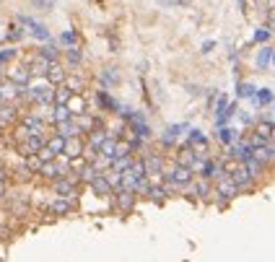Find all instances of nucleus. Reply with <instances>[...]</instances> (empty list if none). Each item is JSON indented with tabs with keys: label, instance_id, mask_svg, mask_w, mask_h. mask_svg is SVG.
<instances>
[{
	"label": "nucleus",
	"instance_id": "obj_1",
	"mask_svg": "<svg viewBox=\"0 0 275 262\" xmlns=\"http://www.w3.org/2000/svg\"><path fill=\"white\" fill-rule=\"evenodd\" d=\"M55 88L44 75H34L29 86H26V101L34 107H39V104H55Z\"/></svg>",
	"mask_w": 275,
	"mask_h": 262
},
{
	"label": "nucleus",
	"instance_id": "obj_2",
	"mask_svg": "<svg viewBox=\"0 0 275 262\" xmlns=\"http://www.w3.org/2000/svg\"><path fill=\"white\" fill-rule=\"evenodd\" d=\"M195 179V172L187 166H179V164H166V172H164V185L169 187V192H185Z\"/></svg>",
	"mask_w": 275,
	"mask_h": 262
},
{
	"label": "nucleus",
	"instance_id": "obj_3",
	"mask_svg": "<svg viewBox=\"0 0 275 262\" xmlns=\"http://www.w3.org/2000/svg\"><path fill=\"white\" fill-rule=\"evenodd\" d=\"M109 205H112V210L114 213H120V215H130L135 210V205H138V195L133 190H125V187H117L112 192V197H109Z\"/></svg>",
	"mask_w": 275,
	"mask_h": 262
},
{
	"label": "nucleus",
	"instance_id": "obj_4",
	"mask_svg": "<svg viewBox=\"0 0 275 262\" xmlns=\"http://www.w3.org/2000/svg\"><path fill=\"white\" fill-rule=\"evenodd\" d=\"M185 132H190V125L187 122H177V125H169V128H164V132L158 135V145L166 148V151H171V148H177L179 138Z\"/></svg>",
	"mask_w": 275,
	"mask_h": 262
},
{
	"label": "nucleus",
	"instance_id": "obj_5",
	"mask_svg": "<svg viewBox=\"0 0 275 262\" xmlns=\"http://www.w3.org/2000/svg\"><path fill=\"white\" fill-rule=\"evenodd\" d=\"M185 143H187L198 156H213V153H210V138H208V135H205L200 128H190Z\"/></svg>",
	"mask_w": 275,
	"mask_h": 262
},
{
	"label": "nucleus",
	"instance_id": "obj_6",
	"mask_svg": "<svg viewBox=\"0 0 275 262\" xmlns=\"http://www.w3.org/2000/svg\"><path fill=\"white\" fill-rule=\"evenodd\" d=\"M78 210V200L73 197H63V195H52L50 205H47V213L52 218H60V215H70Z\"/></svg>",
	"mask_w": 275,
	"mask_h": 262
},
{
	"label": "nucleus",
	"instance_id": "obj_7",
	"mask_svg": "<svg viewBox=\"0 0 275 262\" xmlns=\"http://www.w3.org/2000/svg\"><path fill=\"white\" fill-rule=\"evenodd\" d=\"M228 177L236 182V187L242 190V192H252V190L257 187V179L247 172V166H244V164H236L231 172H228Z\"/></svg>",
	"mask_w": 275,
	"mask_h": 262
},
{
	"label": "nucleus",
	"instance_id": "obj_8",
	"mask_svg": "<svg viewBox=\"0 0 275 262\" xmlns=\"http://www.w3.org/2000/svg\"><path fill=\"white\" fill-rule=\"evenodd\" d=\"M125 125H128V128H133L138 135H140V140H143V143H151V140H153V130H151V125L145 122L143 112H133L130 120L125 122Z\"/></svg>",
	"mask_w": 275,
	"mask_h": 262
},
{
	"label": "nucleus",
	"instance_id": "obj_9",
	"mask_svg": "<svg viewBox=\"0 0 275 262\" xmlns=\"http://www.w3.org/2000/svg\"><path fill=\"white\" fill-rule=\"evenodd\" d=\"M8 81L10 83H16V86H29V81L34 78V73H31V65H26V63H16V65H10L8 67Z\"/></svg>",
	"mask_w": 275,
	"mask_h": 262
},
{
	"label": "nucleus",
	"instance_id": "obj_10",
	"mask_svg": "<svg viewBox=\"0 0 275 262\" xmlns=\"http://www.w3.org/2000/svg\"><path fill=\"white\" fill-rule=\"evenodd\" d=\"M94 99H96L99 112H107V115H117L120 107H122L120 101L109 94V88H96V91H94Z\"/></svg>",
	"mask_w": 275,
	"mask_h": 262
},
{
	"label": "nucleus",
	"instance_id": "obj_11",
	"mask_svg": "<svg viewBox=\"0 0 275 262\" xmlns=\"http://www.w3.org/2000/svg\"><path fill=\"white\" fill-rule=\"evenodd\" d=\"M18 24L21 26H26V31L31 34L34 39H39V42H50V29L39 24V21H34L31 16H18Z\"/></svg>",
	"mask_w": 275,
	"mask_h": 262
},
{
	"label": "nucleus",
	"instance_id": "obj_12",
	"mask_svg": "<svg viewBox=\"0 0 275 262\" xmlns=\"http://www.w3.org/2000/svg\"><path fill=\"white\" fill-rule=\"evenodd\" d=\"M24 117V112L18 109V104H3L0 107V125L3 128H16Z\"/></svg>",
	"mask_w": 275,
	"mask_h": 262
},
{
	"label": "nucleus",
	"instance_id": "obj_13",
	"mask_svg": "<svg viewBox=\"0 0 275 262\" xmlns=\"http://www.w3.org/2000/svg\"><path fill=\"white\" fill-rule=\"evenodd\" d=\"M44 145H47V135H29L24 143H18V153L31 156V153H39Z\"/></svg>",
	"mask_w": 275,
	"mask_h": 262
},
{
	"label": "nucleus",
	"instance_id": "obj_14",
	"mask_svg": "<svg viewBox=\"0 0 275 262\" xmlns=\"http://www.w3.org/2000/svg\"><path fill=\"white\" fill-rule=\"evenodd\" d=\"M63 86H68L73 94H86L88 91V78L81 70H68V78H65Z\"/></svg>",
	"mask_w": 275,
	"mask_h": 262
},
{
	"label": "nucleus",
	"instance_id": "obj_15",
	"mask_svg": "<svg viewBox=\"0 0 275 262\" xmlns=\"http://www.w3.org/2000/svg\"><path fill=\"white\" fill-rule=\"evenodd\" d=\"M195 161H198V153H195L187 143H179V145H177V153H174V164L192 169V166H195Z\"/></svg>",
	"mask_w": 275,
	"mask_h": 262
},
{
	"label": "nucleus",
	"instance_id": "obj_16",
	"mask_svg": "<svg viewBox=\"0 0 275 262\" xmlns=\"http://www.w3.org/2000/svg\"><path fill=\"white\" fill-rule=\"evenodd\" d=\"M273 128H275V122L268 120V117H262V120H257L255 125H252L249 132H255L257 138H262L265 143H270V140H273Z\"/></svg>",
	"mask_w": 275,
	"mask_h": 262
},
{
	"label": "nucleus",
	"instance_id": "obj_17",
	"mask_svg": "<svg viewBox=\"0 0 275 262\" xmlns=\"http://www.w3.org/2000/svg\"><path fill=\"white\" fill-rule=\"evenodd\" d=\"M55 132H60L63 138H83V130H81V125H78V117L68 120V122H60L55 128Z\"/></svg>",
	"mask_w": 275,
	"mask_h": 262
},
{
	"label": "nucleus",
	"instance_id": "obj_18",
	"mask_svg": "<svg viewBox=\"0 0 275 262\" xmlns=\"http://www.w3.org/2000/svg\"><path fill=\"white\" fill-rule=\"evenodd\" d=\"M215 138H218V143L221 145H234L239 138H242V132H239L236 128H231V125H221V128L218 130H215Z\"/></svg>",
	"mask_w": 275,
	"mask_h": 262
},
{
	"label": "nucleus",
	"instance_id": "obj_19",
	"mask_svg": "<svg viewBox=\"0 0 275 262\" xmlns=\"http://www.w3.org/2000/svg\"><path fill=\"white\" fill-rule=\"evenodd\" d=\"M44 78H47L52 86H63V83H65V78H68V65H65V63H52Z\"/></svg>",
	"mask_w": 275,
	"mask_h": 262
},
{
	"label": "nucleus",
	"instance_id": "obj_20",
	"mask_svg": "<svg viewBox=\"0 0 275 262\" xmlns=\"http://www.w3.org/2000/svg\"><path fill=\"white\" fill-rule=\"evenodd\" d=\"M68 109H70V115H73V117H81V115H86V112H91L86 94H73L70 101H68Z\"/></svg>",
	"mask_w": 275,
	"mask_h": 262
},
{
	"label": "nucleus",
	"instance_id": "obj_21",
	"mask_svg": "<svg viewBox=\"0 0 275 262\" xmlns=\"http://www.w3.org/2000/svg\"><path fill=\"white\" fill-rule=\"evenodd\" d=\"M83 151H86V138H65V151H63V156L78 158V156H83Z\"/></svg>",
	"mask_w": 275,
	"mask_h": 262
},
{
	"label": "nucleus",
	"instance_id": "obj_22",
	"mask_svg": "<svg viewBox=\"0 0 275 262\" xmlns=\"http://www.w3.org/2000/svg\"><path fill=\"white\" fill-rule=\"evenodd\" d=\"M88 190H94L99 197H107V200L112 197V192H114V187L109 185V179H107L104 174H99L94 182H91V185H88Z\"/></svg>",
	"mask_w": 275,
	"mask_h": 262
},
{
	"label": "nucleus",
	"instance_id": "obj_23",
	"mask_svg": "<svg viewBox=\"0 0 275 262\" xmlns=\"http://www.w3.org/2000/svg\"><path fill=\"white\" fill-rule=\"evenodd\" d=\"M81 63H83L81 47H68L65 50V65L70 67V70H81Z\"/></svg>",
	"mask_w": 275,
	"mask_h": 262
},
{
	"label": "nucleus",
	"instance_id": "obj_24",
	"mask_svg": "<svg viewBox=\"0 0 275 262\" xmlns=\"http://www.w3.org/2000/svg\"><path fill=\"white\" fill-rule=\"evenodd\" d=\"M44 148H50L55 156H63V151H65V138H63L60 132H55V128H52L50 135H47V145H44Z\"/></svg>",
	"mask_w": 275,
	"mask_h": 262
},
{
	"label": "nucleus",
	"instance_id": "obj_25",
	"mask_svg": "<svg viewBox=\"0 0 275 262\" xmlns=\"http://www.w3.org/2000/svg\"><path fill=\"white\" fill-rule=\"evenodd\" d=\"M171 195V192H169V187L166 185H151V190H148V200H151V202H156V205H161V202H166V197Z\"/></svg>",
	"mask_w": 275,
	"mask_h": 262
},
{
	"label": "nucleus",
	"instance_id": "obj_26",
	"mask_svg": "<svg viewBox=\"0 0 275 262\" xmlns=\"http://www.w3.org/2000/svg\"><path fill=\"white\" fill-rule=\"evenodd\" d=\"M37 55L42 60H47V63H60V50H57L52 42H44L42 47L37 50Z\"/></svg>",
	"mask_w": 275,
	"mask_h": 262
},
{
	"label": "nucleus",
	"instance_id": "obj_27",
	"mask_svg": "<svg viewBox=\"0 0 275 262\" xmlns=\"http://www.w3.org/2000/svg\"><path fill=\"white\" fill-rule=\"evenodd\" d=\"M68 120H73L68 104H55V107H52V128H57L60 122H68Z\"/></svg>",
	"mask_w": 275,
	"mask_h": 262
},
{
	"label": "nucleus",
	"instance_id": "obj_28",
	"mask_svg": "<svg viewBox=\"0 0 275 262\" xmlns=\"http://www.w3.org/2000/svg\"><path fill=\"white\" fill-rule=\"evenodd\" d=\"M273 55H275V50H270L268 47V44H265V47H262L260 52H257V70H268V67L273 65Z\"/></svg>",
	"mask_w": 275,
	"mask_h": 262
},
{
	"label": "nucleus",
	"instance_id": "obj_29",
	"mask_svg": "<svg viewBox=\"0 0 275 262\" xmlns=\"http://www.w3.org/2000/svg\"><path fill=\"white\" fill-rule=\"evenodd\" d=\"M255 101L257 107H268V104H273L275 101V94H273V88H257V94H255Z\"/></svg>",
	"mask_w": 275,
	"mask_h": 262
},
{
	"label": "nucleus",
	"instance_id": "obj_30",
	"mask_svg": "<svg viewBox=\"0 0 275 262\" xmlns=\"http://www.w3.org/2000/svg\"><path fill=\"white\" fill-rule=\"evenodd\" d=\"M99 81H101V88H112L114 83L120 81V75H117V70H114V67H104V70H101V75H99Z\"/></svg>",
	"mask_w": 275,
	"mask_h": 262
},
{
	"label": "nucleus",
	"instance_id": "obj_31",
	"mask_svg": "<svg viewBox=\"0 0 275 262\" xmlns=\"http://www.w3.org/2000/svg\"><path fill=\"white\" fill-rule=\"evenodd\" d=\"M244 166H247V172H249L252 177H255V179H260L262 174H265V169H268L262 161H257L255 156H252V158H247V161H244Z\"/></svg>",
	"mask_w": 275,
	"mask_h": 262
},
{
	"label": "nucleus",
	"instance_id": "obj_32",
	"mask_svg": "<svg viewBox=\"0 0 275 262\" xmlns=\"http://www.w3.org/2000/svg\"><path fill=\"white\" fill-rule=\"evenodd\" d=\"M255 94H257V86L249 83V81H242L236 86V96L239 99H255Z\"/></svg>",
	"mask_w": 275,
	"mask_h": 262
},
{
	"label": "nucleus",
	"instance_id": "obj_33",
	"mask_svg": "<svg viewBox=\"0 0 275 262\" xmlns=\"http://www.w3.org/2000/svg\"><path fill=\"white\" fill-rule=\"evenodd\" d=\"M70 96H73V91L68 88V86H57L55 88V104H68Z\"/></svg>",
	"mask_w": 275,
	"mask_h": 262
},
{
	"label": "nucleus",
	"instance_id": "obj_34",
	"mask_svg": "<svg viewBox=\"0 0 275 262\" xmlns=\"http://www.w3.org/2000/svg\"><path fill=\"white\" fill-rule=\"evenodd\" d=\"M42 158H39V153H31V156H26V169L31 174H39V169H42Z\"/></svg>",
	"mask_w": 275,
	"mask_h": 262
},
{
	"label": "nucleus",
	"instance_id": "obj_35",
	"mask_svg": "<svg viewBox=\"0 0 275 262\" xmlns=\"http://www.w3.org/2000/svg\"><path fill=\"white\" fill-rule=\"evenodd\" d=\"M60 42L65 44V47H78V34L73 29H68V31L60 34Z\"/></svg>",
	"mask_w": 275,
	"mask_h": 262
},
{
	"label": "nucleus",
	"instance_id": "obj_36",
	"mask_svg": "<svg viewBox=\"0 0 275 262\" xmlns=\"http://www.w3.org/2000/svg\"><path fill=\"white\" fill-rule=\"evenodd\" d=\"M270 37H273V29H268V26H260V29L255 31V42H257V44H268Z\"/></svg>",
	"mask_w": 275,
	"mask_h": 262
},
{
	"label": "nucleus",
	"instance_id": "obj_37",
	"mask_svg": "<svg viewBox=\"0 0 275 262\" xmlns=\"http://www.w3.org/2000/svg\"><path fill=\"white\" fill-rule=\"evenodd\" d=\"M31 5H34V8H39V10H52L55 0H31Z\"/></svg>",
	"mask_w": 275,
	"mask_h": 262
},
{
	"label": "nucleus",
	"instance_id": "obj_38",
	"mask_svg": "<svg viewBox=\"0 0 275 262\" xmlns=\"http://www.w3.org/2000/svg\"><path fill=\"white\" fill-rule=\"evenodd\" d=\"M16 55H18V52H16L13 47H8V50H3V52H0V65H3V63H8V60H13V58H16Z\"/></svg>",
	"mask_w": 275,
	"mask_h": 262
},
{
	"label": "nucleus",
	"instance_id": "obj_39",
	"mask_svg": "<svg viewBox=\"0 0 275 262\" xmlns=\"http://www.w3.org/2000/svg\"><path fill=\"white\" fill-rule=\"evenodd\" d=\"M10 195V187H8V179L0 182V202H5V197Z\"/></svg>",
	"mask_w": 275,
	"mask_h": 262
},
{
	"label": "nucleus",
	"instance_id": "obj_40",
	"mask_svg": "<svg viewBox=\"0 0 275 262\" xmlns=\"http://www.w3.org/2000/svg\"><path fill=\"white\" fill-rule=\"evenodd\" d=\"M268 29H275V8L268 10Z\"/></svg>",
	"mask_w": 275,
	"mask_h": 262
},
{
	"label": "nucleus",
	"instance_id": "obj_41",
	"mask_svg": "<svg viewBox=\"0 0 275 262\" xmlns=\"http://www.w3.org/2000/svg\"><path fill=\"white\" fill-rule=\"evenodd\" d=\"M8 174H10V169L0 164V182H5V179H8Z\"/></svg>",
	"mask_w": 275,
	"mask_h": 262
},
{
	"label": "nucleus",
	"instance_id": "obj_42",
	"mask_svg": "<svg viewBox=\"0 0 275 262\" xmlns=\"http://www.w3.org/2000/svg\"><path fill=\"white\" fill-rule=\"evenodd\" d=\"M215 47V42H203V52H213Z\"/></svg>",
	"mask_w": 275,
	"mask_h": 262
},
{
	"label": "nucleus",
	"instance_id": "obj_43",
	"mask_svg": "<svg viewBox=\"0 0 275 262\" xmlns=\"http://www.w3.org/2000/svg\"><path fill=\"white\" fill-rule=\"evenodd\" d=\"M158 3H164V5H174L177 0H158Z\"/></svg>",
	"mask_w": 275,
	"mask_h": 262
},
{
	"label": "nucleus",
	"instance_id": "obj_44",
	"mask_svg": "<svg viewBox=\"0 0 275 262\" xmlns=\"http://www.w3.org/2000/svg\"><path fill=\"white\" fill-rule=\"evenodd\" d=\"M5 104V99H3V94H0V107H3Z\"/></svg>",
	"mask_w": 275,
	"mask_h": 262
},
{
	"label": "nucleus",
	"instance_id": "obj_45",
	"mask_svg": "<svg viewBox=\"0 0 275 262\" xmlns=\"http://www.w3.org/2000/svg\"><path fill=\"white\" fill-rule=\"evenodd\" d=\"M273 65H275V55H273Z\"/></svg>",
	"mask_w": 275,
	"mask_h": 262
},
{
	"label": "nucleus",
	"instance_id": "obj_46",
	"mask_svg": "<svg viewBox=\"0 0 275 262\" xmlns=\"http://www.w3.org/2000/svg\"><path fill=\"white\" fill-rule=\"evenodd\" d=\"M0 164H3V161H0Z\"/></svg>",
	"mask_w": 275,
	"mask_h": 262
}]
</instances>
